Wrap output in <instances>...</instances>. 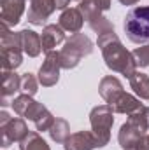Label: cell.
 <instances>
[{
  "label": "cell",
  "mask_w": 149,
  "mask_h": 150,
  "mask_svg": "<svg viewBox=\"0 0 149 150\" xmlns=\"http://www.w3.org/2000/svg\"><path fill=\"white\" fill-rule=\"evenodd\" d=\"M97 44L102 51L107 68H111L112 72H117L128 79L133 75V72H137V63H135L133 54L121 44V40L114 30L98 35Z\"/></svg>",
  "instance_id": "1"
},
{
  "label": "cell",
  "mask_w": 149,
  "mask_h": 150,
  "mask_svg": "<svg viewBox=\"0 0 149 150\" xmlns=\"http://www.w3.org/2000/svg\"><path fill=\"white\" fill-rule=\"evenodd\" d=\"M93 52V42L84 33H74L69 40H65L63 49L60 51V63L62 68L70 70L75 68L84 56H90Z\"/></svg>",
  "instance_id": "2"
},
{
  "label": "cell",
  "mask_w": 149,
  "mask_h": 150,
  "mask_svg": "<svg viewBox=\"0 0 149 150\" xmlns=\"http://www.w3.org/2000/svg\"><path fill=\"white\" fill-rule=\"evenodd\" d=\"M125 33L133 44L149 42V5L133 7L123 23Z\"/></svg>",
  "instance_id": "3"
},
{
  "label": "cell",
  "mask_w": 149,
  "mask_h": 150,
  "mask_svg": "<svg viewBox=\"0 0 149 150\" xmlns=\"http://www.w3.org/2000/svg\"><path fill=\"white\" fill-rule=\"evenodd\" d=\"M0 51H2V68L16 70L23 63V49L19 44V33H12L9 26L0 28Z\"/></svg>",
  "instance_id": "4"
},
{
  "label": "cell",
  "mask_w": 149,
  "mask_h": 150,
  "mask_svg": "<svg viewBox=\"0 0 149 150\" xmlns=\"http://www.w3.org/2000/svg\"><path fill=\"white\" fill-rule=\"evenodd\" d=\"M91 133L97 138L98 149L105 147L111 140V129L114 124V110L109 105H98L90 112Z\"/></svg>",
  "instance_id": "5"
},
{
  "label": "cell",
  "mask_w": 149,
  "mask_h": 150,
  "mask_svg": "<svg viewBox=\"0 0 149 150\" xmlns=\"http://www.w3.org/2000/svg\"><path fill=\"white\" fill-rule=\"evenodd\" d=\"M28 133L30 131L23 119H12L7 112H0V145L4 149L11 147L14 142H21Z\"/></svg>",
  "instance_id": "6"
},
{
  "label": "cell",
  "mask_w": 149,
  "mask_h": 150,
  "mask_svg": "<svg viewBox=\"0 0 149 150\" xmlns=\"http://www.w3.org/2000/svg\"><path fill=\"white\" fill-rule=\"evenodd\" d=\"M60 70H62L60 52H56V51L46 52V59L39 68V82L44 87L54 86L58 82V79H60Z\"/></svg>",
  "instance_id": "7"
},
{
  "label": "cell",
  "mask_w": 149,
  "mask_h": 150,
  "mask_svg": "<svg viewBox=\"0 0 149 150\" xmlns=\"http://www.w3.org/2000/svg\"><path fill=\"white\" fill-rule=\"evenodd\" d=\"M144 134H148V131L142 127V126H139L135 120H132V119H128L121 127H119V133H117V142H119V145H121V149L126 150L130 149V147H133Z\"/></svg>",
  "instance_id": "8"
},
{
  "label": "cell",
  "mask_w": 149,
  "mask_h": 150,
  "mask_svg": "<svg viewBox=\"0 0 149 150\" xmlns=\"http://www.w3.org/2000/svg\"><path fill=\"white\" fill-rule=\"evenodd\" d=\"M56 5L54 0H30V7H28V23L42 26V23L54 12Z\"/></svg>",
  "instance_id": "9"
},
{
  "label": "cell",
  "mask_w": 149,
  "mask_h": 150,
  "mask_svg": "<svg viewBox=\"0 0 149 150\" xmlns=\"http://www.w3.org/2000/svg\"><path fill=\"white\" fill-rule=\"evenodd\" d=\"M25 2L27 0H0L2 11H0V19L2 25L5 26H14L19 23L23 12H25Z\"/></svg>",
  "instance_id": "10"
},
{
  "label": "cell",
  "mask_w": 149,
  "mask_h": 150,
  "mask_svg": "<svg viewBox=\"0 0 149 150\" xmlns=\"http://www.w3.org/2000/svg\"><path fill=\"white\" fill-rule=\"evenodd\" d=\"M65 150H93L98 149L97 138L91 131H77L69 136V140L63 143Z\"/></svg>",
  "instance_id": "11"
},
{
  "label": "cell",
  "mask_w": 149,
  "mask_h": 150,
  "mask_svg": "<svg viewBox=\"0 0 149 150\" xmlns=\"http://www.w3.org/2000/svg\"><path fill=\"white\" fill-rule=\"evenodd\" d=\"M98 93H100V96L105 100L107 105H112V103H114V101L125 93V91H123V84H121L116 77L107 75V77H104V79L100 80Z\"/></svg>",
  "instance_id": "12"
},
{
  "label": "cell",
  "mask_w": 149,
  "mask_h": 150,
  "mask_svg": "<svg viewBox=\"0 0 149 150\" xmlns=\"http://www.w3.org/2000/svg\"><path fill=\"white\" fill-rule=\"evenodd\" d=\"M65 40V33H63V28L60 25H46L42 28V33H40V42H42V51L44 52H49L53 51L58 44H62Z\"/></svg>",
  "instance_id": "13"
},
{
  "label": "cell",
  "mask_w": 149,
  "mask_h": 150,
  "mask_svg": "<svg viewBox=\"0 0 149 150\" xmlns=\"http://www.w3.org/2000/svg\"><path fill=\"white\" fill-rule=\"evenodd\" d=\"M19 33V44H21V49L27 56L30 58H37L42 51V42H40V35L34 30H21L18 32Z\"/></svg>",
  "instance_id": "14"
},
{
  "label": "cell",
  "mask_w": 149,
  "mask_h": 150,
  "mask_svg": "<svg viewBox=\"0 0 149 150\" xmlns=\"http://www.w3.org/2000/svg\"><path fill=\"white\" fill-rule=\"evenodd\" d=\"M77 9L82 12L84 19L90 21L97 16H104V12L111 9V0H81Z\"/></svg>",
  "instance_id": "15"
},
{
  "label": "cell",
  "mask_w": 149,
  "mask_h": 150,
  "mask_svg": "<svg viewBox=\"0 0 149 150\" xmlns=\"http://www.w3.org/2000/svg\"><path fill=\"white\" fill-rule=\"evenodd\" d=\"M84 25V16L79 9H65L60 16V26L70 33H79Z\"/></svg>",
  "instance_id": "16"
},
{
  "label": "cell",
  "mask_w": 149,
  "mask_h": 150,
  "mask_svg": "<svg viewBox=\"0 0 149 150\" xmlns=\"http://www.w3.org/2000/svg\"><path fill=\"white\" fill-rule=\"evenodd\" d=\"M114 113H126V115H130V113L137 112L139 108H142V103H140V100L139 98H135L133 94H128V93H123L112 105H109Z\"/></svg>",
  "instance_id": "17"
},
{
  "label": "cell",
  "mask_w": 149,
  "mask_h": 150,
  "mask_svg": "<svg viewBox=\"0 0 149 150\" xmlns=\"http://www.w3.org/2000/svg\"><path fill=\"white\" fill-rule=\"evenodd\" d=\"M19 89H21V77L14 70H4L2 72V100H7Z\"/></svg>",
  "instance_id": "18"
},
{
  "label": "cell",
  "mask_w": 149,
  "mask_h": 150,
  "mask_svg": "<svg viewBox=\"0 0 149 150\" xmlns=\"http://www.w3.org/2000/svg\"><path fill=\"white\" fill-rule=\"evenodd\" d=\"M130 87L140 100H149V77L142 72H133V75L128 79Z\"/></svg>",
  "instance_id": "19"
},
{
  "label": "cell",
  "mask_w": 149,
  "mask_h": 150,
  "mask_svg": "<svg viewBox=\"0 0 149 150\" xmlns=\"http://www.w3.org/2000/svg\"><path fill=\"white\" fill-rule=\"evenodd\" d=\"M47 133H49V136H51L53 142L65 143L69 140V136H70V126H69V122L65 119H56L54 124L51 126V129Z\"/></svg>",
  "instance_id": "20"
},
{
  "label": "cell",
  "mask_w": 149,
  "mask_h": 150,
  "mask_svg": "<svg viewBox=\"0 0 149 150\" xmlns=\"http://www.w3.org/2000/svg\"><path fill=\"white\" fill-rule=\"evenodd\" d=\"M19 150H51L49 145L46 143V140L35 133V131H30L21 142H19Z\"/></svg>",
  "instance_id": "21"
},
{
  "label": "cell",
  "mask_w": 149,
  "mask_h": 150,
  "mask_svg": "<svg viewBox=\"0 0 149 150\" xmlns=\"http://www.w3.org/2000/svg\"><path fill=\"white\" fill-rule=\"evenodd\" d=\"M35 100L30 96V94H19L18 98H14L12 100V103H11V107H12V110L18 113L19 117H25L27 115V112H28V108L32 107V103H34Z\"/></svg>",
  "instance_id": "22"
},
{
  "label": "cell",
  "mask_w": 149,
  "mask_h": 150,
  "mask_svg": "<svg viewBox=\"0 0 149 150\" xmlns=\"http://www.w3.org/2000/svg\"><path fill=\"white\" fill-rule=\"evenodd\" d=\"M39 79H35V75L34 74H23L21 75V91L25 93V94H30V96H34L35 93H37L39 89Z\"/></svg>",
  "instance_id": "23"
},
{
  "label": "cell",
  "mask_w": 149,
  "mask_h": 150,
  "mask_svg": "<svg viewBox=\"0 0 149 150\" xmlns=\"http://www.w3.org/2000/svg\"><path fill=\"white\" fill-rule=\"evenodd\" d=\"M54 120H56V119L53 117V113L46 108V110H44V112H42L37 119L34 120V124H35L37 131H49V129H51V126L54 124Z\"/></svg>",
  "instance_id": "24"
},
{
  "label": "cell",
  "mask_w": 149,
  "mask_h": 150,
  "mask_svg": "<svg viewBox=\"0 0 149 150\" xmlns=\"http://www.w3.org/2000/svg\"><path fill=\"white\" fill-rule=\"evenodd\" d=\"M128 119L135 120L139 126H142L146 131H149V107H142V108H139L137 112L130 113Z\"/></svg>",
  "instance_id": "25"
},
{
  "label": "cell",
  "mask_w": 149,
  "mask_h": 150,
  "mask_svg": "<svg viewBox=\"0 0 149 150\" xmlns=\"http://www.w3.org/2000/svg\"><path fill=\"white\" fill-rule=\"evenodd\" d=\"M132 54H133V58H135L137 67H140V68L149 67V44L148 45H140V47H137Z\"/></svg>",
  "instance_id": "26"
},
{
  "label": "cell",
  "mask_w": 149,
  "mask_h": 150,
  "mask_svg": "<svg viewBox=\"0 0 149 150\" xmlns=\"http://www.w3.org/2000/svg\"><path fill=\"white\" fill-rule=\"evenodd\" d=\"M44 110H46V107H44L42 103H39V101H34V103H32V107L28 108L27 115H25V119H28V120H32V122H34V120H35L39 115L44 112Z\"/></svg>",
  "instance_id": "27"
},
{
  "label": "cell",
  "mask_w": 149,
  "mask_h": 150,
  "mask_svg": "<svg viewBox=\"0 0 149 150\" xmlns=\"http://www.w3.org/2000/svg\"><path fill=\"white\" fill-rule=\"evenodd\" d=\"M137 145H139L140 150H149V134H144V136L137 142Z\"/></svg>",
  "instance_id": "28"
},
{
  "label": "cell",
  "mask_w": 149,
  "mask_h": 150,
  "mask_svg": "<svg viewBox=\"0 0 149 150\" xmlns=\"http://www.w3.org/2000/svg\"><path fill=\"white\" fill-rule=\"evenodd\" d=\"M70 4V0H54V5H56V9H67V5Z\"/></svg>",
  "instance_id": "29"
},
{
  "label": "cell",
  "mask_w": 149,
  "mask_h": 150,
  "mask_svg": "<svg viewBox=\"0 0 149 150\" xmlns=\"http://www.w3.org/2000/svg\"><path fill=\"white\" fill-rule=\"evenodd\" d=\"M119 2H121L123 5H135L139 0H119Z\"/></svg>",
  "instance_id": "30"
},
{
  "label": "cell",
  "mask_w": 149,
  "mask_h": 150,
  "mask_svg": "<svg viewBox=\"0 0 149 150\" xmlns=\"http://www.w3.org/2000/svg\"><path fill=\"white\" fill-rule=\"evenodd\" d=\"M126 150H140V149H139V145H137V143H135V145H133V147H130V149H126Z\"/></svg>",
  "instance_id": "31"
},
{
  "label": "cell",
  "mask_w": 149,
  "mask_h": 150,
  "mask_svg": "<svg viewBox=\"0 0 149 150\" xmlns=\"http://www.w3.org/2000/svg\"><path fill=\"white\" fill-rule=\"evenodd\" d=\"M75 2H81V0H75Z\"/></svg>",
  "instance_id": "32"
}]
</instances>
